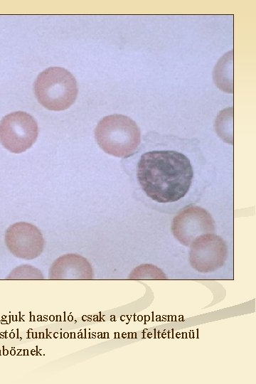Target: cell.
<instances>
[{
  "label": "cell",
  "instance_id": "8992f818",
  "mask_svg": "<svg viewBox=\"0 0 256 384\" xmlns=\"http://www.w3.org/2000/svg\"><path fill=\"white\" fill-rule=\"evenodd\" d=\"M189 260L193 268L200 272H210L221 267L227 258V247L223 240L213 233L203 235L191 245Z\"/></svg>",
  "mask_w": 256,
  "mask_h": 384
},
{
  "label": "cell",
  "instance_id": "7a4b0ae2",
  "mask_svg": "<svg viewBox=\"0 0 256 384\" xmlns=\"http://www.w3.org/2000/svg\"><path fill=\"white\" fill-rule=\"evenodd\" d=\"M100 147L106 153L117 157H127L138 147L141 132L136 122L123 114L103 117L95 129Z\"/></svg>",
  "mask_w": 256,
  "mask_h": 384
},
{
  "label": "cell",
  "instance_id": "7c38bea8",
  "mask_svg": "<svg viewBox=\"0 0 256 384\" xmlns=\"http://www.w3.org/2000/svg\"><path fill=\"white\" fill-rule=\"evenodd\" d=\"M7 279H43L41 271L30 266L21 265L15 268L7 277Z\"/></svg>",
  "mask_w": 256,
  "mask_h": 384
},
{
  "label": "cell",
  "instance_id": "9c48e42d",
  "mask_svg": "<svg viewBox=\"0 0 256 384\" xmlns=\"http://www.w3.org/2000/svg\"><path fill=\"white\" fill-rule=\"evenodd\" d=\"M215 85L227 92H233V50L225 53L216 64L213 70Z\"/></svg>",
  "mask_w": 256,
  "mask_h": 384
},
{
  "label": "cell",
  "instance_id": "ba28073f",
  "mask_svg": "<svg viewBox=\"0 0 256 384\" xmlns=\"http://www.w3.org/2000/svg\"><path fill=\"white\" fill-rule=\"evenodd\" d=\"M92 277L89 262L75 254L65 255L58 258L51 265L48 274L50 279H90Z\"/></svg>",
  "mask_w": 256,
  "mask_h": 384
},
{
  "label": "cell",
  "instance_id": "6da1fadb",
  "mask_svg": "<svg viewBox=\"0 0 256 384\" xmlns=\"http://www.w3.org/2000/svg\"><path fill=\"white\" fill-rule=\"evenodd\" d=\"M137 179L146 193L158 203H171L188 191L193 178L189 159L175 151L144 154L137 166Z\"/></svg>",
  "mask_w": 256,
  "mask_h": 384
},
{
  "label": "cell",
  "instance_id": "5b68a950",
  "mask_svg": "<svg viewBox=\"0 0 256 384\" xmlns=\"http://www.w3.org/2000/svg\"><path fill=\"white\" fill-rule=\"evenodd\" d=\"M171 230L174 237L188 246L198 237L215 230V223L205 209L191 206L181 210L173 220Z\"/></svg>",
  "mask_w": 256,
  "mask_h": 384
},
{
  "label": "cell",
  "instance_id": "30bf717a",
  "mask_svg": "<svg viewBox=\"0 0 256 384\" xmlns=\"http://www.w3.org/2000/svg\"><path fill=\"white\" fill-rule=\"evenodd\" d=\"M233 108L220 112L215 119V130L226 142L233 144Z\"/></svg>",
  "mask_w": 256,
  "mask_h": 384
},
{
  "label": "cell",
  "instance_id": "3957f363",
  "mask_svg": "<svg viewBox=\"0 0 256 384\" xmlns=\"http://www.w3.org/2000/svg\"><path fill=\"white\" fill-rule=\"evenodd\" d=\"M74 76L60 67H50L42 71L34 83V93L38 102L50 110L68 109L78 95Z\"/></svg>",
  "mask_w": 256,
  "mask_h": 384
},
{
  "label": "cell",
  "instance_id": "52a82bcc",
  "mask_svg": "<svg viewBox=\"0 0 256 384\" xmlns=\"http://www.w3.org/2000/svg\"><path fill=\"white\" fill-rule=\"evenodd\" d=\"M5 242L14 256L25 260L38 257L45 244L38 228L26 222L16 223L9 226L5 233Z\"/></svg>",
  "mask_w": 256,
  "mask_h": 384
},
{
  "label": "cell",
  "instance_id": "8fae6325",
  "mask_svg": "<svg viewBox=\"0 0 256 384\" xmlns=\"http://www.w3.org/2000/svg\"><path fill=\"white\" fill-rule=\"evenodd\" d=\"M129 279H164L165 275L156 267L150 265H140L135 268L129 276Z\"/></svg>",
  "mask_w": 256,
  "mask_h": 384
},
{
  "label": "cell",
  "instance_id": "277c9868",
  "mask_svg": "<svg viewBox=\"0 0 256 384\" xmlns=\"http://www.w3.org/2000/svg\"><path fill=\"white\" fill-rule=\"evenodd\" d=\"M38 134L37 122L25 112H11L0 122V142L11 152L25 151L34 144Z\"/></svg>",
  "mask_w": 256,
  "mask_h": 384
}]
</instances>
